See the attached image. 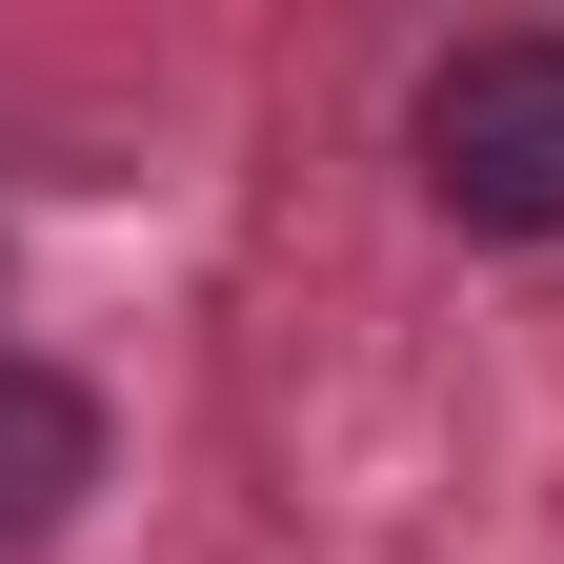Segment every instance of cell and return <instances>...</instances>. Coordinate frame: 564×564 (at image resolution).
I'll return each mask as SVG.
<instances>
[{"label":"cell","mask_w":564,"mask_h":564,"mask_svg":"<svg viewBox=\"0 0 564 564\" xmlns=\"http://www.w3.org/2000/svg\"><path fill=\"white\" fill-rule=\"evenodd\" d=\"M82 505H101V403L61 383V364H21V343H0V564L61 544Z\"/></svg>","instance_id":"obj_2"},{"label":"cell","mask_w":564,"mask_h":564,"mask_svg":"<svg viewBox=\"0 0 564 564\" xmlns=\"http://www.w3.org/2000/svg\"><path fill=\"white\" fill-rule=\"evenodd\" d=\"M423 202L464 242H564V41H464L423 61Z\"/></svg>","instance_id":"obj_1"}]
</instances>
